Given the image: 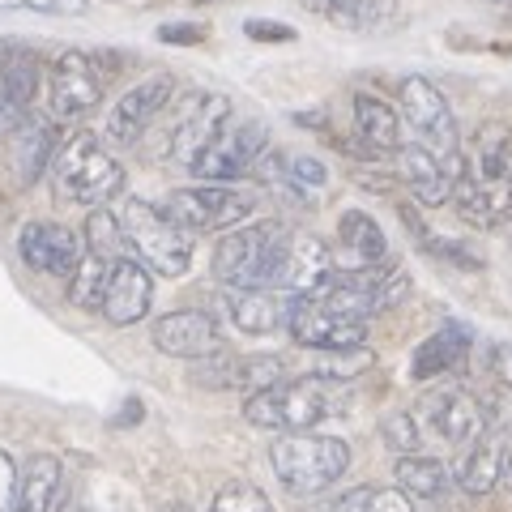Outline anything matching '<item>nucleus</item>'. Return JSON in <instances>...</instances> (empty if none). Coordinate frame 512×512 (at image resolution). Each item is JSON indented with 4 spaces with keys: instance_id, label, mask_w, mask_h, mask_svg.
Listing matches in <instances>:
<instances>
[{
    "instance_id": "1",
    "label": "nucleus",
    "mask_w": 512,
    "mask_h": 512,
    "mask_svg": "<svg viewBox=\"0 0 512 512\" xmlns=\"http://www.w3.org/2000/svg\"><path fill=\"white\" fill-rule=\"evenodd\" d=\"M457 210L474 227H500L512 214V128L500 120H487L461 150L457 184H453Z\"/></svg>"
},
{
    "instance_id": "2",
    "label": "nucleus",
    "mask_w": 512,
    "mask_h": 512,
    "mask_svg": "<svg viewBox=\"0 0 512 512\" xmlns=\"http://www.w3.org/2000/svg\"><path fill=\"white\" fill-rule=\"evenodd\" d=\"M295 235L286 231V222L261 218V222H239L227 231L214 248V278L231 291H269L278 286L291 261Z\"/></svg>"
},
{
    "instance_id": "3",
    "label": "nucleus",
    "mask_w": 512,
    "mask_h": 512,
    "mask_svg": "<svg viewBox=\"0 0 512 512\" xmlns=\"http://www.w3.org/2000/svg\"><path fill=\"white\" fill-rule=\"evenodd\" d=\"M269 466L291 495L329 491L350 470V448L338 436H312V431H286L269 444Z\"/></svg>"
},
{
    "instance_id": "4",
    "label": "nucleus",
    "mask_w": 512,
    "mask_h": 512,
    "mask_svg": "<svg viewBox=\"0 0 512 512\" xmlns=\"http://www.w3.org/2000/svg\"><path fill=\"white\" fill-rule=\"evenodd\" d=\"M333 389H338V384H325L312 376L278 380V384H269V389L248 393L244 414L252 427H265V431H312L316 423H325L342 410Z\"/></svg>"
},
{
    "instance_id": "5",
    "label": "nucleus",
    "mask_w": 512,
    "mask_h": 512,
    "mask_svg": "<svg viewBox=\"0 0 512 512\" xmlns=\"http://www.w3.org/2000/svg\"><path fill=\"white\" fill-rule=\"evenodd\" d=\"M47 171H52L56 197L73 201V205H103L111 197H120V188H124L120 163L103 150V141L90 133H73L69 141H60Z\"/></svg>"
},
{
    "instance_id": "6",
    "label": "nucleus",
    "mask_w": 512,
    "mask_h": 512,
    "mask_svg": "<svg viewBox=\"0 0 512 512\" xmlns=\"http://www.w3.org/2000/svg\"><path fill=\"white\" fill-rule=\"evenodd\" d=\"M120 231L137 261L163 278H180L192 261V235L175 218H167L163 205H150L141 197H124L120 205Z\"/></svg>"
},
{
    "instance_id": "7",
    "label": "nucleus",
    "mask_w": 512,
    "mask_h": 512,
    "mask_svg": "<svg viewBox=\"0 0 512 512\" xmlns=\"http://www.w3.org/2000/svg\"><path fill=\"white\" fill-rule=\"evenodd\" d=\"M402 124L414 133V146L436 154L440 163L461 167V137H457V116L436 82L427 77H406L402 82Z\"/></svg>"
},
{
    "instance_id": "8",
    "label": "nucleus",
    "mask_w": 512,
    "mask_h": 512,
    "mask_svg": "<svg viewBox=\"0 0 512 512\" xmlns=\"http://www.w3.org/2000/svg\"><path fill=\"white\" fill-rule=\"evenodd\" d=\"M163 210H167V218L180 222L188 235L235 231L239 222L252 218L256 197L235 184H192V188H175Z\"/></svg>"
},
{
    "instance_id": "9",
    "label": "nucleus",
    "mask_w": 512,
    "mask_h": 512,
    "mask_svg": "<svg viewBox=\"0 0 512 512\" xmlns=\"http://www.w3.org/2000/svg\"><path fill=\"white\" fill-rule=\"evenodd\" d=\"M43 94H47V120L52 124L86 120L90 111L103 103L99 60L86 52H60L43 73Z\"/></svg>"
},
{
    "instance_id": "10",
    "label": "nucleus",
    "mask_w": 512,
    "mask_h": 512,
    "mask_svg": "<svg viewBox=\"0 0 512 512\" xmlns=\"http://www.w3.org/2000/svg\"><path fill=\"white\" fill-rule=\"evenodd\" d=\"M269 150V137H265V124L256 120H227L210 137V146H205L197 158L188 163L192 175H201L205 184H231L239 175H248L256 163H261V154Z\"/></svg>"
},
{
    "instance_id": "11",
    "label": "nucleus",
    "mask_w": 512,
    "mask_h": 512,
    "mask_svg": "<svg viewBox=\"0 0 512 512\" xmlns=\"http://www.w3.org/2000/svg\"><path fill=\"white\" fill-rule=\"evenodd\" d=\"M231 116H235V107L222 99V94L192 90L188 99H180V103L171 107L167 133H163V154H171L180 167H188L192 158H197L205 146H210V137H214Z\"/></svg>"
},
{
    "instance_id": "12",
    "label": "nucleus",
    "mask_w": 512,
    "mask_h": 512,
    "mask_svg": "<svg viewBox=\"0 0 512 512\" xmlns=\"http://www.w3.org/2000/svg\"><path fill=\"white\" fill-rule=\"evenodd\" d=\"M414 419H419V427H427L431 436H440L444 444L470 448L487 431V406L466 389H436L419 402Z\"/></svg>"
},
{
    "instance_id": "13",
    "label": "nucleus",
    "mask_w": 512,
    "mask_h": 512,
    "mask_svg": "<svg viewBox=\"0 0 512 512\" xmlns=\"http://www.w3.org/2000/svg\"><path fill=\"white\" fill-rule=\"evenodd\" d=\"M43 86L39 56L18 39H0V128H18Z\"/></svg>"
},
{
    "instance_id": "14",
    "label": "nucleus",
    "mask_w": 512,
    "mask_h": 512,
    "mask_svg": "<svg viewBox=\"0 0 512 512\" xmlns=\"http://www.w3.org/2000/svg\"><path fill=\"white\" fill-rule=\"evenodd\" d=\"M171 94H175V82L167 73H154L146 82H137L133 90H124L120 103L111 107V116H107V137L120 141V146L141 141L146 128H154V120L171 107Z\"/></svg>"
},
{
    "instance_id": "15",
    "label": "nucleus",
    "mask_w": 512,
    "mask_h": 512,
    "mask_svg": "<svg viewBox=\"0 0 512 512\" xmlns=\"http://www.w3.org/2000/svg\"><path fill=\"white\" fill-rule=\"evenodd\" d=\"M150 338H154V346L163 350V355L192 359V363H201V359H210V355H218V350H222L218 320L210 312H192V308L158 316L154 329H150Z\"/></svg>"
},
{
    "instance_id": "16",
    "label": "nucleus",
    "mask_w": 512,
    "mask_h": 512,
    "mask_svg": "<svg viewBox=\"0 0 512 512\" xmlns=\"http://www.w3.org/2000/svg\"><path fill=\"white\" fill-rule=\"evenodd\" d=\"M286 333L308 350H333V346H363L367 325L363 320H346L338 312L320 308L316 299H295L291 295V320H286Z\"/></svg>"
},
{
    "instance_id": "17",
    "label": "nucleus",
    "mask_w": 512,
    "mask_h": 512,
    "mask_svg": "<svg viewBox=\"0 0 512 512\" xmlns=\"http://www.w3.org/2000/svg\"><path fill=\"white\" fill-rule=\"evenodd\" d=\"M18 252L30 269L69 282L77 261H82V239H77L69 227H60V222H30V227H22V235H18Z\"/></svg>"
},
{
    "instance_id": "18",
    "label": "nucleus",
    "mask_w": 512,
    "mask_h": 512,
    "mask_svg": "<svg viewBox=\"0 0 512 512\" xmlns=\"http://www.w3.org/2000/svg\"><path fill=\"white\" fill-rule=\"evenodd\" d=\"M150 299H154L150 269L141 265L137 256H120V261L111 265V278H107L99 312L111 320V325H137V320L150 312Z\"/></svg>"
},
{
    "instance_id": "19",
    "label": "nucleus",
    "mask_w": 512,
    "mask_h": 512,
    "mask_svg": "<svg viewBox=\"0 0 512 512\" xmlns=\"http://www.w3.org/2000/svg\"><path fill=\"white\" fill-rule=\"evenodd\" d=\"M218 308L227 312V320L239 333H252V338H265V333H282L286 320H291V295L269 286V291H231L218 299Z\"/></svg>"
},
{
    "instance_id": "20",
    "label": "nucleus",
    "mask_w": 512,
    "mask_h": 512,
    "mask_svg": "<svg viewBox=\"0 0 512 512\" xmlns=\"http://www.w3.org/2000/svg\"><path fill=\"white\" fill-rule=\"evenodd\" d=\"M397 167H402V180L410 184L414 201L419 205H444L448 197H453V184H457V167L440 163L436 154H427L423 146H414V141H406L402 150H397Z\"/></svg>"
},
{
    "instance_id": "21",
    "label": "nucleus",
    "mask_w": 512,
    "mask_h": 512,
    "mask_svg": "<svg viewBox=\"0 0 512 512\" xmlns=\"http://www.w3.org/2000/svg\"><path fill=\"white\" fill-rule=\"evenodd\" d=\"M470 346H474V329L448 320V325H440L419 350H414V363H410L414 380H436L444 372H457V367L466 363Z\"/></svg>"
},
{
    "instance_id": "22",
    "label": "nucleus",
    "mask_w": 512,
    "mask_h": 512,
    "mask_svg": "<svg viewBox=\"0 0 512 512\" xmlns=\"http://www.w3.org/2000/svg\"><path fill=\"white\" fill-rule=\"evenodd\" d=\"M56 154V137H52V120H35L26 116L18 128H9V167L18 175V184H35V175L43 167H52Z\"/></svg>"
},
{
    "instance_id": "23",
    "label": "nucleus",
    "mask_w": 512,
    "mask_h": 512,
    "mask_svg": "<svg viewBox=\"0 0 512 512\" xmlns=\"http://www.w3.org/2000/svg\"><path fill=\"white\" fill-rule=\"evenodd\" d=\"M338 244H342V269H376L389 261V239L376 227V218L363 210H346L338 222Z\"/></svg>"
},
{
    "instance_id": "24",
    "label": "nucleus",
    "mask_w": 512,
    "mask_h": 512,
    "mask_svg": "<svg viewBox=\"0 0 512 512\" xmlns=\"http://www.w3.org/2000/svg\"><path fill=\"white\" fill-rule=\"evenodd\" d=\"M333 269H338V256H333L320 239H308V235H299L295 244H291V261H286V274H282V291L286 295H295V299H303V295H312L320 282H325Z\"/></svg>"
},
{
    "instance_id": "25",
    "label": "nucleus",
    "mask_w": 512,
    "mask_h": 512,
    "mask_svg": "<svg viewBox=\"0 0 512 512\" xmlns=\"http://www.w3.org/2000/svg\"><path fill=\"white\" fill-rule=\"evenodd\" d=\"M504 466L508 461H504L500 431L487 423V431L466 448V457L457 461V483H461V491H470V495H487V491H495V483H500Z\"/></svg>"
},
{
    "instance_id": "26",
    "label": "nucleus",
    "mask_w": 512,
    "mask_h": 512,
    "mask_svg": "<svg viewBox=\"0 0 512 512\" xmlns=\"http://www.w3.org/2000/svg\"><path fill=\"white\" fill-rule=\"evenodd\" d=\"M376 363V355L363 346H333V350H308L299 346V376H312V380H325V384H346L363 376L367 367Z\"/></svg>"
},
{
    "instance_id": "27",
    "label": "nucleus",
    "mask_w": 512,
    "mask_h": 512,
    "mask_svg": "<svg viewBox=\"0 0 512 512\" xmlns=\"http://www.w3.org/2000/svg\"><path fill=\"white\" fill-rule=\"evenodd\" d=\"M355 133L367 150H376V154H397L406 146L402 141V116L376 99V94H355Z\"/></svg>"
},
{
    "instance_id": "28",
    "label": "nucleus",
    "mask_w": 512,
    "mask_h": 512,
    "mask_svg": "<svg viewBox=\"0 0 512 512\" xmlns=\"http://www.w3.org/2000/svg\"><path fill=\"white\" fill-rule=\"evenodd\" d=\"M60 461L52 453H35L18 474V495H13L9 512H52L56 495H60Z\"/></svg>"
},
{
    "instance_id": "29",
    "label": "nucleus",
    "mask_w": 512,
    "mask_h": 512,
    "mask_svg": "<svg viewBox=\"0 0 512 512\" xmlns=\"http://www.w3.org/2000/svg\"><path fill=\"white\" fill-rule=\"evenodd\" d=\"M393 474H397V487H402L410 500H440L448 491V466L436 457H419V453L397 457Z\"/></svg>"
},
{
    "instance_id": "30",
    "label": "nucleus",
    "mask_w": 512,
    "mask_h": 512,
    "mask_svg": "<svg viewBox=\"0 0 512 512\" xmlns=\"http://www.w3.org/2000/svg\"><path fill=\"white\" fill-rule=\"evenodd\" d=\"M107 278H111V261L99 252H82V261L69 274V299L77 308H103V291H107Z\"/></svg>"
},
{
    "instance_id": "31",
    "label": "nucleus",
    "mask_w": 512,
    "mask_h": 512,
    "mask_svg": "<svg viewBox=\"0 0 512 512\" xmlns=\"http://www.w3.org/2000/svg\"><path fill=\"white\" fill-rule=\"evenodd\" d=\"M333 512H414V504L402 487H355L333 504Z\"/></svg>"
},
{
    "instance_id": "32",
    "label": "nucleus",
    "mask_w": 512,
    "mask_h": 512,
    "mask_svg": "<svg viewBox=\"0 0 512 512\" xmlns=\"http://www.w3.org/2000/svg\"><path fill=\"white\" fill-rule=\"evenodd\" d=\"M86 248L99 252V256H107L111 265H116L120 256H128V239H124V231H120V218L107 214V210H94L90 222H86Z\"/></svg>"
},
{
    "instance_id": "33",
    "label": "nucleus",
    "mask_w": 512,
    "mask_h": 512,
    "mask_svg": "<svg viewBox=\"0 0 512 512\" xmlns=\"http://www.w3.org/2000/svg\"><path fill=\"white\" fill-rule=\"evenodd\" d=\"M402 218L414 227V239H419V244H423L431 256H444V261H453L457 269H483V256L470 252L466 244H457V239H440V235H431L427 227H419V222H414V214H410V210H402Z\"/></svg>"
},
{
    "instance_id": "34",
    "label": "nucleus",
    "mask_w": 512,
    "mask_h": 512,
    "mask_svg": "<svg viewBox=\"0 0 512 512\" xmlns=\"http://www.w3.org/2000/svg\"><path fill=\"white\" fill-rule=\"evenodd\" d=\"M210 512H274V504H269V495L261 487H252V483H231V487H222L214 495V504Z\"/></svg>"
},
{
    "instance_id": "35",
    "label": "nucleus",
    "mask_w": 512,
    "mask_h": 512,
    "mask_svg": "<svg viewBox=\"0 0 512 512\" xmlns=\"http://www.w3.org/2000/svg\"><path fill=\"white\" fill-rule=\"evenodd\" d=\"M380 431H384V444H389L397 457L419 453V444H423V427H419V419H414V414H389Z\"/></svg>"
},
{
    "instance_id": "36",
    "label": "nucleus",
    "mask_w": 512,
    "mask_h": 512,
    "mask_svg": "<svg viewBox=\"0 0 512 512\" xmlns=\"http://www.w3.org/2000/svg\"><path fill=\"white\" fill-rule=\"evenodd\" d=\"M308 9H316L329 22H346V26H363L372 18V0H308Z\"/></svg>"
},
{
    "instance_id": "37",
    "label": "nucleus",
    "mask_w": 512,
    "mask_h": 512,
    "mask_svg": "<svg viewBox=\"0 0 512 512\" xmlns=\"http://www.w3.org/2000/svg\"><path fill=\"white\" fill-rule=\"evenodd\" d=\"M0 9L47 13V18H82L90 5H86V0H0Z\"/></svg>"
},
{
    "instance_id": "38",
    "label": "nucleus",
    "mask_w": 512,
    "mask_h": 512,
    "mask_svg": "<svg viewBox=\"0 0 512 512\" xmlns=\"http://www.w3.org/2000/svg\"><path fill=\"white\" fill-rule=\"evenodd\" d=\"M18 466H13V457L0 448V512L13 508V495H18Z\"/></svg>"
},
{
    "instance_id": "39",
    "label": "nucleus",
    "mask_w": 512,
    "mask_h": 512,
    "mask_svg": "<svg viewBox=\"0 0 512 512\" xmlns=\"http://www.w3.org/2000/svg\"><path fill=\"white\" fill-rule=\"evenodd\" d=\"M491 372H495V380L504 384V389L512 393V346H491Z\"/></svg>"
},
{
    "instance_id": "40",
    "label": "nucleus",
    "mask_w": 512,
    "mask_h": 512,
    "mask_svg": "<svg viewBox=\"0 0 512 512\" xmlns=\"http://www.w3.org/2000/svg\"><path fill=\"white\" fill-rule=\"evenodd\" d=\"M248 35H252V39H278V43H286V39H295V30H286L282 22H261V18H252V22H248Z\"/></svg>"
},
{
    "instance_id": "41",
    "label": "nucleus",
    "mask_w": 512,
    "mask_h": 512,
    "mask_svg": "<svg viewBox=\"0 0 512 512\" xmlns=\"http://www.w3.org/2000/svg\"><path fill=\"white\" fill-rule=\"evenodd\" d=\"M158 39H167V43H197V39H205V30L201 26H163V30H158Z\"/></svg>"
},
{
    "instance_id": "42",
    "label": "nucleus",
    "mask_w": 512,
    "mask_h": 512,
    "mask_svg": "<svg viewBox=\"0 0 512 512\" xmlns=\"http://www.w3.org/2000/svg\"><path fill=\"white\" fill-rule=\"evenodd\" d=\"M504 470H508V483H512V453H508V466Z\"/></svg>"
},
{
    "instance_id": "43",
    "label": "nucleus",
    "mask_w": 512,
    "mask_h": 512,
    "mask_svg": "<svg viewBox=\"0 0 512 512\" xmlns=\"http://www.w3.org/2000/svg\"><path fill=\"white\" fill-rule=\"evenodd\" d=\"M495 5H504V9H512V0H495Z\"/></svg>"
},
{
    "instance_id": "44",
    "label": "nucleus",
    "mask_w": 512,
    "mask_h": 512,
    "mask_svg": "<svg viewBox=\"0 0 512 512\" xmlns=\"http://www.w3.org/2000/svg\"><path fill=\"white\" fill-rule=\"evenodd\" d=\"M171 512H188V508H171Z\"/></svg>"
},
{
    "instance_id": "45",
    "label": "nucleus",
    "mask_w": 512,
    "mask_h": 512,
    "mask_svg": "<svg viewBox=\"0 0 512 512\" xmlns=\"http://www.w3.org/2000/svg\"><path fill=\"white\" fill-rule=\"evenodd\" d=\"M69 512H86V508H69Z\"/></svg>"
},
{
    "instance_id": "46",
    "label": "nucleus",
    "mask_w": 512,
    "mask_h": 512,
    "mask_svg": "<svg viewBox=\"0 0 512 512\" xmlns=\"http://www.w3.org/2000/svg\"><path fill=\"white\" fill-rule=\"evenodd\" d=\"M197 5H205V0H197Z\"/></svg>"
}]
</instances>
